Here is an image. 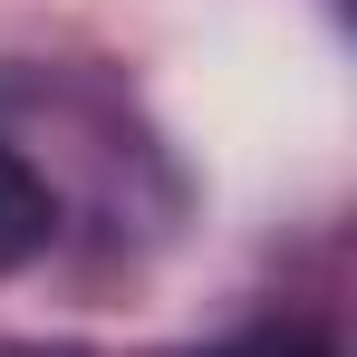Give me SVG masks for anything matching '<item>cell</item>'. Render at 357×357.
<instances>
[{
    "mask_svg": "<svg viewBox=\"0 0 357 357\" xmlns=\"http://www.w3.org/2000/svg\"><path fill=\"white\" fill-rule=\"evenodd\" d=\"M49 232H59L49 183L29 174V155H20V145H0V271H10V261H29V251H49Z\"/></svg>",
    "mask_w": 357,
    "mask_h": 357,
    "instance_id": "cell-1",
    "label": "cell"
},
{
    "mask_svg": "<svg viewBox=\"0 0 357 357\" xmlns=\"http://www.w3.org/2000/svg\"><path fill=\"white\" fill-rule=\"evenodd\" d=\"M213 357H328V338H309V328H241Z\"/></svg>",
    "mask_w": 357,
    "mask_h": 357,
    "instance_id": "cell-2",
    "label": "cell"
}]
</instances>
